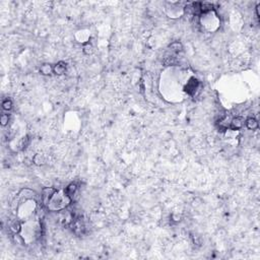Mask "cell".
Masks as SVG:
<instances>
[{"mask_svg": "<svg viewBox=\"0 0 260 260\" xmlns=\"http://www.w3.org/2000/svg\"><path fill=\"white\" fill-rule=\"evenodd\" d=\"M198 86H199L198 79H196L195 77H191L188 81H187L186 85L184 86V91L188 93V95L192 96L195 93L197 89H198Z\"/></svg>", "mask_w": 260, "mask_h": 260, "instance_id": "1", "label": "cell"}, {"mask_svg": "<svg viewBox=\"0 0 260 260\" xmlns=\"http://www.w3.org/2000/svg\"><path fill=\"white\" fill-rule=\"evenodd\" d=\"M57 193V190L55 188H52V187H49V188H45L43 190V201L44 203H49L50 200L53 198V196Z\"/></svg>", "mask_w": 260, "mask_h": 260, "instance_id": "2", "label": "cell"}, {"mask_svg": "<svg viewBox=\"0 0 260 260\" xmlns=\"http://www.w3.org/2000/svg\"><path fill=\"white\" fill-rule=\"evenodd\" d=\"M230 123L231 124H230V126H229L230 130H239L243 127L244 123H245V120H244L243 117H236V118H234V119L231 120Z\"/></svg>", "mask_w": 260, "mask_h": 260, "instance_id": "3", "label": "cell"}, {"mask_svg": "<svg viewBox=\"0 0 260 260\" xmlns=\"http://www.w3.org/2000/svg\"><path fill=\"white\" fill-rule=\"evenodd\" d=\"M66 67H67L66 63L63 61H60L54 66V72L58 75H62L65 73V71H66Z\"/></svg>", "mask_w": 260, "mask_h": 260, "instance_id": "4", "label": "cell"}, {"mask_svg": "<svg viewBox=\"0 0 260 260\" xmlns=\"http://www.w3.org/2000/svg\"><path fill=\"white\" fill-rule=\"evenodd\" d=\"M76 190H77V186H76V184H73V183H72V184H69L66 187V189H65L64 193L66 194V196H68L69 198L72 199V198H73L75 192H76Z\"/></svg>", "mask_w": 260, "mask_h": 260, "instance_id": "5", "label": "cell"}, {"mask_svg": "<svg viewBox=\"0 0 260 260\" xmlns=\"http://www.w3.org/2000/svg\"><path fill=\"white\" fill-rule=\"evenodd\" d=\"M246 126H247L248 129H250V130H255V129H257V127H258V122H257V120L254 119V118H249V119L246 121Z\"/></svg>", "mask_w": 260, "mask_h": 260, "instance_id": "6", "label": "cell"}, {"mask_svg": "<svg viewBox=\"0 0 260 260\" xmlns=\"http://www.w3.org/2000/svg\"><path fill=\"white\" fill-rule=\"evenodd\" d=\"M169 49L171 50V52H173V53H179L180 51H182L183 47H182V44L180 42H173L169 46Z\"/></svg>", "mask_w": 260, "mask_h": 260, "instance_id": "7", "label": "cell"}, {"mask_svg": "<svg viewBox=\"0 0 260 260\" xmlns=\"http://www.w3.org/2000/svg\"><path fill=\"white\" fill-rule=\"evenodd\" d=\"M52 71H54V67H52L50 64H43L40 68V72L44 75L50 74Z\"/></svg>", "mask_w": 260, "mask_h": 260, "instance_id": "8", "label": "cell"}, {"mask_svg": "<svg viewBox=\"0 0 260 260\" xmlns=\"http://www.w3.org/2000/svg\"><path fill=\"white\" fill-rule=\"evenodd\" d=\"M213 5L211 4V3L208 2H203V3H200V12H208L210 10H213Z\"/></svg>", "mask_w": 260, "mask_h": 260, "instance_id": "9", "label": "cell"}, {"mask_svg": "<svg viewBox=\"0 0 260 260\" xmlns=\"http://www.w3.org/2000/svg\"><path fill=\"white\" fill-rule=\"evenodd\" d=\"M2 108H3V110H5V111L11 110V108H12V102L10 101V100H5V101L2 103Z\"/></svg>", "mask_w": 260, "mask_h": 260, "instance_id": "10", "label": "cell"}, {"mask_svg": "<svg viewBox=\"0 0 260 260\" xmlns=\"http://www.w3.org/2000/svg\"><path fill=\"white\" fill-rule=\"evenodd\" d=\"M93 46L89 43H88L86 45H85V47H84V53L86 54V55H91L93 53Z\"/></svg>", "mask_w": 260, "mask_h": 260, "instance_id": "11", "label": "cell"}, {"mask_svg": "<svg viewBox=\"0 0 260 260\" xmlns=\"http://www.w3.org/2000/svg\"><path fill=\"white\" fill-rule=\"evenodd\" d=\"M29 143H30V137L29 136L23 137L22 139V141H20V143H19L20 148H26L27 145H29Z\"/></svg>", "mask_w": 260, "mask_h": 260, "instance_id": "12", "label": "cell"}, {"mask_svg": "<svg viewBox=\"0 0 260 260\" xmlns=\"http://www.w3.org/2000/svg\"><path fill=\"white\" fill-rule=\"evenodd\" d=\"M10 228H11V230L13 232H15V233H17V232H19L20 230V225L19 221H13V223L11 224V226H10Z\"/></svg>", "mask_w": 260, "mask_h": 260, "instance_id": "13", "label": "cell"}, {"mask_svg": "<svg viewBox=\"0 0 260 260\" xmlns=\"http://www.w3.org/2000/svg\"><path fill=\"white\" fill-rule=\"evenodd\" d=\"M43 162H44V159L41 157V155H35V158H34V163H35V164L41 165V164H43Z\"/></svg>", "mask_w": 260, "mask_h": 260, "instance_id": "14", "label": "cell"}, {"mask_svg": "<svg viewBox=\"0 0 260 260\" xmlns=\"http://www.w3.org/2000/svg\"><path fill=\"white\" fill-rule=\"evenodd\" d=\"M8 120H9L8 115H6V114H2V116H1V125L5 126L6 124L8 123Z\"/></svg>", "mask_w": 260, "mask_h": 260, "instance_id": "15", "label": "cell"}]
</instances>
